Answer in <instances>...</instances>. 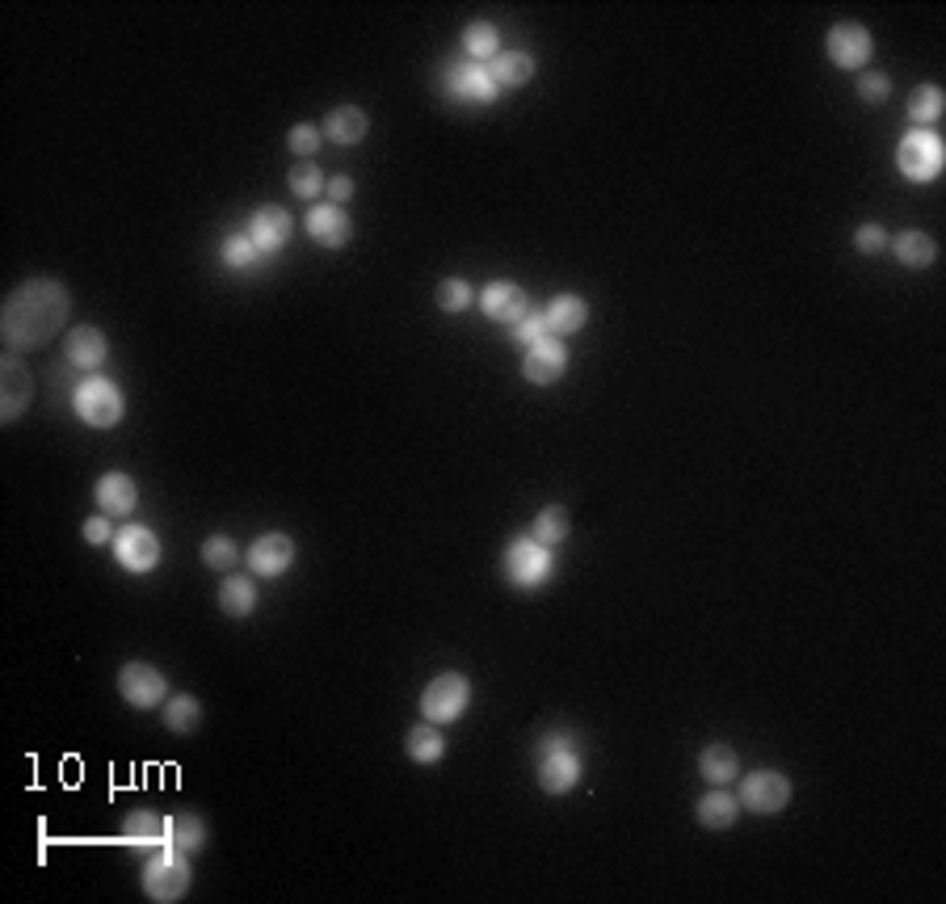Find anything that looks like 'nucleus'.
<instances>
[{
    "instance_id": "nucleus-43",
    "label": "nucleus",
    "mask_w": 946,
    "mask_h": 904,
    "mask_svg": "<svg viewBox=\"0 0 946 904\" xmlns=\"http://www.w3.org/2000/svg\"><path fill=\"white\" fill-rule=\"evenodd\" d=\"M110 539H114V530H110L105 514H101V517H89V522H85V543H94V548H105Z\"/></svg>"
},
{
    "instance_id": "nucleus-7",
    "label": "nucleus",
    "mask_w": 946,
    "mask_h": 904,
    "mask_svg": "<svg viewBox=\"0 0 946 904\" xmlns=\"http://www.w3.org/2000/svg\"><path fill=\"white\" fill-rule=\"evenodd\" d=\"M505 577L518 589H538L551 577V548H543L535 535L509 543V551H505Z\"/></svg>"
},
{
    "instance_id": "nucleus-31",
    "label": "nucleus",
    "mask_w": 946,
    "mask_h": 904,
    "mask_svg": "<svg viewBox=\"0 0 946 904\" xmlns=\"http://www.w3.org/2000/svg\"><path fill=\"white\" fill-rule=\"evenodd\" d=\"M198 724H202V703H198L194 694H173V699L164 703V728H169V732L189 737V732H198Z\"/></svg>"
},
{
    "instance_id": "nucleus-18",
    "label": "nucleus",
    "mask_w": 946,
    "mask_h": 904,
    "mask_svg": "<svg viewBox=\"0 0 946 904\" xmlns=\"http://www.w3.org/2000/svg\"><path fill=\"white\" fill-rule=\"evenodd\" d=\"M526 291L518 287V282H488L484 291H480V312L488 316V321H501V324H518L526 316Z\"/></svg>"
},
{
    "instance_id": "nucleus-2",
    "label": "nucleus",
    "mask_w": 946,
    "mask_h": 904,
    "mask_svg": "<svg viewBox=\"0 0 946 904\" xmlns=\"http://www.w3.org/2000/svg\"><path fill=\"white\" fill-rule=\"evenodd\" d=\"M585 775L581 757H576V741L572 732H551L538 741V782L547 795H568Z\"/></svg>"
},
{
    "instance_id": "nucleus-8",
    "label": "nucleus",
    "mask_w": 946,
    "mask_h": 904,
    "mask_svg": "<svg viewBox=\"0 0 946 904\" xmlns=\"http://www.w3.org/2000/svg\"><path fill=\"white\" fill-rule=\"evenodd\" d=\"M119 694L130 707L152 711L169 699V678L160 674L157 665H148V661H130V665L119 669Z\"/></svg>"
},
{
    "instance_id": "nucleus-3",
    "label": "nucleus",
    "mask_w": 946,
    "mask_h": 904,
    "mask_svg": "<svg viewBox=\"0 0 946 904\" xmlns=\"http://www.w3.org/2000/svg\"><path fill=\"white\" fill-rule=\"evenodd\" d=\"M189 858L182 850H173V845H164V850H152V858L144 863V892H148V901L157 904H173L182 901L189 892Z\"/></svg>"
},
{
    "instance_id": "nucleus-34",
    "label": "nucleus",
    "mask_w": 946,
    "mask_h": 904,
    "mask_svg": "<svg viewBox=\"0 0 946 904\" xmlns=\"http://www.w3.org/2000/svg\"><path fill=\"white\" fill-rule=\"evenodd\" d=\"M943 110H946V98H943L938 85H921V89H913V98H909V118L921 123V130L930 127V123H938Z\"/></svg>"
},
{
    "instance_id": "nucleus-42",
    "label": "nucleus",
    "mask_w": 946,
    "mask_h": 904,
    "mask_svg": "<svg viewBox=\"0 0 946 904\" xmlns=\"http://www.w3.org/2000/svg\"><path fill=\"white\" fill-rule=\"evenodd\" d=\"M858 98L871 101V105H875V101H887L892 98V80H887L883 72H867V76L858 80Z\"/></svg>"
},
{
    "instance_id": "nucleus-5",
    "label": "nucleus",
    "mask_w": 946,
    "mask_h": 904,
    "mask_svg": "<svg viewBox=\"0 0 946 904\" xmlns=\"http://www.w3.org/2000/svg\"><path fill=\"white\" fill-rule=\"evenodd\" d=\"M468 703H472V681L463 678V674H438V678L421 690V715H425L430 724H450V719H459V715L468 711Z\"/></svg>"
},
{
    "instance_id": "nucleus-40",
    "label": "nucleus",
    "mask_w": 946,
    "mask_h": 904,
    "mask_svg": "<svg viewBox=\"0 0 946 904\" xmlns=\"http://www.w3.org/2000/svg\"><path fill=\"white\" fill-rule=\"evenodd\" d=\"M320 139H324V130L308 127V123L290 127V135H286V143H290V152H295L299 161H312V152L320 148Z\"/></svg>"
},
{
    "instance_id": "nucleus-19",
    "label": "nucleus",
    "mask_w": 946,
    "mask_h": 904,
    "mask_svg": "<svg viewBox=\"0 0 946 904\" xmlns=\"http://www.w3.org/2000/svg\"><path fill=\"white\" fill-rule=\"evenodd\" d=\"M94 497L105 517H126V514H135V505H139V485H135L126 472H105V476L97 480Z\"/></svg>"
},
{
    "instance_id": "nucleus-16",
    "label": "nucleus",
    "mask_w": 946,
    "mask_h": 904,
    "mask_svg": "<svg viewBox=\"0 0 946 904\" xmlns=\"http://www.w3.org/2000/svg\"><path fill=\"white\" fill-rule=\"evenodd\" d=\"M245 560H249V568L257 577H283L286 568L295 564V543H290V535H261L249 551H245Z\"/></svg>"
},
{
    "instance_id": "nucleus-36",
    "label": "nucleus",
    "mask_w": 946,
    "mask_h": 904,
    "mask_svg": "<svg viewBox=\"0 0 946 904\" xmlns=\"http://www.w3.org/2000/svg\"><path fill=\"white\" fill-rule=\"evenodd\" d=\"M286 181H290V190H295L299 198H315L320 190H324V186H328L315 161H295V164H290V177H286Z\"/></svg>"
},
{
    "instance_id": "nucleus-15",
    "label": "nucleus",
    "mask_w": 946,
    "mask_h": 904,
    "mask_svg": "<svg viewBox=\"0 0 946 904\" xmlns=\"http://www.w3.org/2000/svg\"><path fill=\"white\" fill-rule=\"evenodd\" d=\"M308 236H312L320 249H346L349 236H353L346 206H337V202L312 206V211H308Z\"/></svg>"
},
{
    "instance_id": "nucleus-24",
    "label": "nucleus",
    "mask_w": 946,
    "mask_h": 904,
    "mask_svg": "<svg viewBox=\"0 0 946 904\" xmlns=\"http://www.w3.org/2000/svg\"><path fill=\"white\" fill-rule=\"evenodd\" d=\"M488 67V76H493V85L497 89H522V85H531L535 80V60L526 55V51H501Z\"/></svg>"
},
{
    "instance_id": "nucleus-26",
    "label": "nucleus",
    "mask_w": 946,
    "mask_h": 904,
    "mask_svg": "<svg viewBox=\"0 0 946 904\" xmlns=\"http://www.w3.org/2000/svg\"><path fill=\"white\" fill-rule=\"evenodd\" d=\"M892 253H896V261H900L905 269H925V265L938 261V244H934V236H925V231H900V236L892 240Z\"/></svg>"
},
{
    "instance_id": "nucleus-20",
    "label": "nucleus",
    "mask_w": 946,
    "mask_h": 904,
    "mask_svg": "<svg viewBox=\"0 0 946 904\" xmlns=\"http://www.w3.org/2000/svg\"><path fill=\"white\" fill-rule=\"evenodd\" d=\"M105 357H110V341H105L101 328L80 324V328L67 332V362H72V366H80V371H97V366H105Z\"/></svg>"
},
{
    "instance_id": "nucleus-14",
    "label": "nucleus",
    "mask_w": 946,
    "mask_h": 904,
    "mask_svg": "<svg viewBox=\"0 0 946 904\" xmlns=\"http://www.w3.org/2000/svg\"><path fill=\"white\" fill-rule=\"evenodd\" d=\"M568 371V350L560 337H543L535 346H526V357H522V375L538 384V388H547V384H560Z\"/></svg>"
},
{
    "instance_id": "nucleus-1",
    "label": "nucleus",
    "mask_w": 946,
    "mask_h": 904,
    "mask_svg": "<svg viewBox=\"0 0 946 904\" xmlns=\"http://www.w3.org/2000/svg\"><path fill=\"white\" fill-rule=\"evenodd\" d=\"M67 312H72V294H67L63 282H55V278H30V282H22L17 291L4 299V316H0L4 346H9L13 354L34 350V346H47L63 328Z\"/></svg>"
},
{
    "instance_id": "nucleus-33",
    "label": "nucleus",
    "mask_w": 946,
    "mask_h": 904,
    "mask_svg": "<svg viewBox=\"0 0 946 904\" xmlns=\"http://www.w3.org/2000/svg\"><path fill=\"white\" fill-rule=\"evenodd\" d=\"M572 535V517H568L564 505H547L543 514L535 517V539L543 548H556Z\"/></svg>"
},
{
    "instance_id": "nucleus-25",
    "label": "nucleus",
    "mask_w": 946,
    "mask_h": 904,
    "mask_svg": "<svg viewBox=\"0 0 946 904\" xmlns=\"http://www.w3.org/2000/svg\"><path fill=\"white\" fill-rule=\"evenodd\" d=\"M698 775L707 778L711 787L736 782V778H740V757H736V749H727V744H707V749L698 753Z\"/></svg>"
},
{
    "instance_id": "nucleus-41",
    "label": "nucleus",
    "mask_w": 946,
    "mask_h": 904,
    "mask_svg": "<svg viewBox=\"0 0 946 904\" xmlns=\"http://www.w3.org/2000/svg\"><path fill=\"white\" fill-rule=\"evenodd\" d=\"M854 249H858L862 258H875V253L887 249V231H883L880 224H862L854 231Z\"/></svg>"
},
{
    "instance_id": "nucleus-22",
    "label": "nucleus",
    "mask_w": 946,
    "mask_h": 904,
    "mask_svg": "<svg viewBox=\"0 0 946 904\" xmlns=\"http://www.w3.org/2000/svg\"><path fill=\"white\" fill-rule=\"evenodd\" d=\"M366 130H371V118H366L358 105H337V110H328V118H324V135H328L333 143H341V148L362 143Z\"/></svg>"
},
{
    "instance_id": "nucleus-4",
    "label": "nucleus",
    "mask_w": 946,
    "mask_h": 904,
    "mask_svg": "<svg viewBox=\"0 0 946 904\" xmlns=\"http://www.w3.org/2000/svg\"><path fill=\"white\" fill-rule=\"evenodd\" d=\"M72 409H76V417L85 420V425H94V429H110V425H119L123 420V391L119 384H110V379H101V375H89L80 388L72 391Z\"/></svg>"
},
{
    "instance_id": "nucleus-11",
    "label": "nucleus",
    "mask_w": 946,
    "mask_h": 904,
    "mask_svg": "<svg viewBox=\"0 0 946 904\" xmlns=\"http://www.w3.org/2000/svg\"><path fill=\"white\" fill-rule=\"evenodd\" d=\"M114 555H119V564H123L126 573H152L160 564L157 530H148V526H139V522L123 526V530L114 535Z\"/></svg>"
},
{
    "instance_id": "nucleus-37",
    "label": "nucleus",
    "mask_w": 946,
    "mask_h": 904,
    "mask_svg": "<svg viewBox=\"0 0 946 904\" xmlns=\"http://www.w3.org/2000/svg\"><path fill=\"white\" fill-rule=\"evenodd\" d=\"M434 299H438L441 312H468L475 303V291L463 278H441V287L434 291Z\"/></svg>"
},
{
    "instance_id": "nucleus-6",
    "label": "nucleus",
    "mask_w": 946,
    "mask_h": 904,
    "mask_svg": "<svg viewBox=\"0 0 946 904\" xmlns=\"http://www.w3.org/2000/svg\"><path fill=\"white\" fill-rule=\"evenodd\" d=\"M896 168L909 181H934L943 173V139L934 130H909L896 148Z\"/></svg>"
},
{
    "instance_id": "nucleus-17",
    "label": "nucleus",
    "mask_w": 946,
    "mask_h": 904,
    "mask_svg": "<svg viewBox=\"0 0 946 904\" xmlns=\"http://www.w3.org/2000/svg\"><path fill=\"white\" fill-rule=\"evenodd\" d=\"M295 231V219L286 215L283 206H257L249 219V236L257 244V253H278Z\"/></svg>"
},
{
    "instance_id": "nucleus-29",
    "label": "nucleus",
    "mask_w": 946,
    "mask_h": 904,
    "mask_svg": "<svg viewBox=\"0 0 946 904\" xmlns=\"http://www.w3.org/2000/svg\"><path fill=\"white\" fill-rule=\"evenodd\" d=\"M220 611L232 614V618H249L257 611V585L249 577H236V573H227L220 585Z\"/></svg>"
},
{
    "instance_id": "nucleus-23",
    "label": "nucleus",
    "mask_w": 946,
    "mask_h": 904,
    "mask_svg": "<svg viewBox=\"0 0 946 904\" xmlns=\"http://www.w3.org/2000/svg\"><path fill=\"white\" fill-rule=\"evenodd\" d=\"M123 838L130 845H139V850H160V845H169V820L157 816V812H148V807H139V812L126 816Z\"/></svg>"
},
{
    "instance_id": "nucleus-28",
    "label": "nucleus",
    "mask_w": 946,
    "mask_h": 904,
    "mask_svg": "<svg viewBox=\"0 0 946 904\" xmlns=\"http://www.w3.org/2000/svg\"><path fill=\"white\" fill-rule=\"evenodd\" d=\"M694 812H698V825H702V829H732L736 816H740V800L727 795V791H707Z\"/></svg>"
},
{
    "instance_id": "nucleus-35",
    "label": "nucleus",
    "mask_w": 946,
    "mask_h": 904,
    "mask_svg": "<svg viewBox=\"0 0 946 904\" xmlns=\"http://www.w3.org/2000/svg\"><path fill=\"white\" fill-rule=\"evenodd\" d=\"M202 560H207V568H215V573H232V568L240 564V548H236L232 535H211V539L202 543Z\"/></svg>"
},
{
    "instance_id": "nucleus-21",
    "label": "nucleus",
    "mask_w": 946,
    "mask_h": 904,
    "mask_svg": "<svg viewBox=\"0 0 946 904\" xmlns=\"http://www.w3.org/2000/svg\"><path fill=\"white\" fill-rule=\"evenodd\" d=\"M543 316H547V332H551V337H568V332H581V328H585L589 303H585L581 294H556V299L543 307Z\"/></svg>"
},
{
    "instance_id": "nucleus-38",
    "label": "nucleus",
    "mask_w": 946,
    "mask_h": 904,
    "mask_svg": "<svg viewBox=\"0 0 946 904\" xmlns=\"http://www.w3.org/2000/svg\"><path fill=\"white\" fill-rule=\"evenodd\" d=\"M257 258H261V253H257V244H252L249 231H245V236H227V240H223V261H227L232 269H245V265H252Z\"/></svg>"
},
{
    "instance_id": "nucleus-13",
    "label": "nucleus",
    "mask_w": 946,
    "mask_h": 904,
    "mask_svg": "<svg viewBox=\"0 0 946 904\" xmlns=\"http://www.w3.org/2000/svg\"><path fill=\"white\" fill-rule=\"evenodd\" d=\"M0 384H4V391H0V417H4V425H13V420H22V413L30 409V400H34L30 366L17 354H9L4 366H0Z\"/></svg>"
},
{
    "instance_id": "nucleus-39",
    "label": "nucleus",
    "mask_w": 946,
    "mask_h": 904,
    "mask_svg": "<svg viewBox=\"0 0 946 904\" xmlns=\"http://www.w3.org/2000/svg\"><path fill=\"white\" fill-rule=\"evenodd\" d=\"M513 328V337L522 341V346H535V341H543V337H551L547 332V316H543V307H526V316L518 324H509Z\"/></svg>"
},
{
    "instance_id": "nucleus-12",
    "label": "nucleus",
    "mask_w": 946,
    "mask_h": 904,
    "mask_svg": "<svg viewBox=\"0 0 946 904\" xmlns=\"http://www.w3.org/2000/svg\"><path fill=\"white\" fill-rule=\"evenodd\" d=\"M824 51H829V60L837 67H862L871 60V51H875V38L867 26H858V22H837L829 38H824Z\"/></svg>"
},
{
    "instance_id": "nucleus-44",
    "label": "nucleus",
    "mask_w": 946,
    "mask_h": 904,
    "mask_svg": "<svg viewBox=\"0 0 946 904\" xmlns=\"http://www.w3.org/2000/svg\"><path fill=\"white\" fill-rule=\"evenodd\" d=\"M324 190H328V198H333V202L341 206V202H346V198L353 194V177H346V173H337V177H333V181H328Z\"/></svg>"
},
{
    "instance_id": "nucleus-9",
    "label": "nucleus",
    "mask_w": 946,
    "mask_h": 904,
    "mask_svg": "<svg viewBox=\"0 0 946 904\" xmlns=\"http://www.w3.org/2000/svg\"><path fill=\"white\" fill-rule=\"evenodd\" d=\"M736 800L757 816H774V812H783L791 804V778L779 775V770H754V775H745Z\"/></svg>"
},
{
    "instance_id": "nucleus-30",
    "label": "nucleus",
    "mask_w": 946,
    "mask_h": 904,
    "mask_svg": "<svg viewBox=\"0 0 946 904\" xmlns=\"http://www.w3.org/2000/svg\"><path fill=\"white\" fill-rule=\"evenodd\" d=\"M463 51H468L472 64H493V60L501 55V34H497V26L472 22V26L463 30Z\"/></svg>"
},
{
    "instance_id": "nucleus-32",
    "label": "nucleus",
    "mask_w": 946,
    "mask_h": 904,
    "mask_svg": "<svg viewBox=\"0 0 946 904\" xmlns=\"http://www.w3.org/2000/svg\"><path fill=\"white\" fill-rule=\"evenodd\" d=\"M409 757L416 766H434L446 757V737H441L434 724H416L409 732Z\"/></svg>"
},
{
    "instance_id": "nucleus-27",
    "label": "nucleus",
    "mask_w": 946,
    "mask_h": 904,
    "mask_svg": "<svg viewBox=\"0 0 946 904\" xmlns=\"http://www.w3.org/2000/svg\"><path fill=\"white\" fill-rule=\"evenodd\" d=\"M211 838V829H207V820L198 816V812H177V816H169V845L173 850H182V854H198L202 845Z\"/></svg>"
},
{
    "instance_id": "nucleus-10",
    "label": "nucleus",
    "mask_w": 946,
    "mask_h": 904,
    "mask_svg": "<svg viewBox=\"0 0 946 904\" xmlns=\"http://www.w3.org/2000/svg\"><path fill=\"white\" fill-rule=\"evenodd\" d=\"M441 89H446V98L463 101V105H488V101H497V93H501V89L493 85L488 67L472 64V60L446 67V80H441Z\"/></svg>"
}]
</instances>
